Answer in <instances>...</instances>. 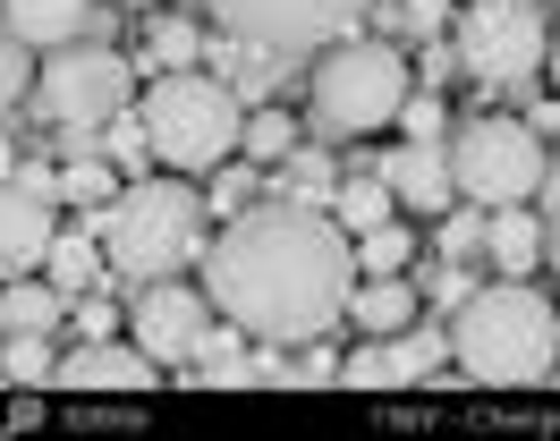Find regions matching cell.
Wrapping results in <instances>:
<instances>
[{
    "mask_svg": "<svg viewBox=\"0 0 560 441\" xmlns=\"http://www.w3.org/2000/svg\"><path fill=\"white\" fill-rule=\"evenodd\" d=\"M451 178L467 204H535V187H544V170H552V153H544V128L535 119H501V111H476V119H458L451 128Z\"/></svg>",
    "mask_w": 560,
    "mask_h": 441,
    "instance_id": "obj_6",
    "label": "cell"
},
{
    "mask_svg": "<svg viewBox=\"0 0 560 441\" xmlns=\"http://www.w3.org/2000/svg\"><path fill=\"white\" fill-rule=\"evenodd\" d=\"M238 153H255V162H289V153H298V119H289V111H246Z\"/></svg>",
    "mask_w": 560,
    "mask_h": 441,
    "instance_id": "obj_23",
    "label": "cell"
},
{
    "mask_svg": "<svg viewBox=\"0 0 560 441\" xmlns=\"http://www.w3.org/2000/svg\"><path fill=\"white\" fill-rule=\"evenodd\" d=\"M103 237H85V230H60L51 237V255H43V280H51V289H60V298H85V289H94V280H103Z\"/></svg>",
    "mask_w": 560,
    "mask_h": 441,
    "instance_id": "obj_18",
    "label": "cell"
},
{
    "mask_svg": "<svg viewBox=\"0 0 560 441\" xmlns=\"http://www.w3.org/2000/svg\"><path fill=\"white\" fill-rule=\"evenodd\" d=\"M51 237H60L51 196H35L26 178H0V280H9V271H43Z\"/></svg>",
    "mask_w": 560,
    "mask_h": 441,
    "instance_id": "obj_11",
    "label": "cell"
},
{
    "mask_svg": "<svg viewBox=\"0 0 560 441\" xmlns=\"http://www.w3.org/2000/svg\"><path fill=\"white\" fill-rule=\"evenodd\" d=\"M128 94H137V68L119 51H103V43H60L35 77V111L60 136H103L128 111Z\"/></svg>",
    "mask_w": 560,
    "mask_h": 441,
    "instance_id": "obj_7",
    "label": "cell"
},
{
    "mask_svg": "<svg viewBox=\"0 0 560 441\" xmlns=\"http://www.w3.org/2000/svg\"><path fill=\"white\" fill-rule=\"evenodd\" d=\"M451 264H467L476 246H485V204H467V212H442V237H433Z\"/></svg>",
    "mask_w": 560,
    "mask_h": 441,
    "instance_id": "obj_27",
    "label": "cell"
},
{
    "mask_svg": "<svg viewBox=\"0 0 560 441\" xmlns=\"http://www.w3.org/2000/svg\"><path fill=\"white\" fill-rule=\"evenodd\" d=\"M349 323L365 339L408 332V323H417V289H408V271H365V280L349 289Z\"/></svg>",
    "mask_w": 560,
    "mask_h": 441,
    "instance_id": "obj_15",
    "label": "cell"
},
{
    "mask_svg": "<svg viewBox=\"0 0 560 441\" xmlns=\"http://www.w3.org/2000/svg\"><path fill=\"white\" fill-rule=\"evenodd\" d=\"M205 196L178 178H128L103 204V255L128 280H171V271L205 264Z\"/></svg>",
    "mask_w": 560,
    "mask_h": 441,
    "instance_id": "obj_3",
    "label": "cell"
},
{
    "mask_svg": "<svg viewBox=\"0 0 560 441\" xmlns=\"http://www.w3.org/2000/svg\"><path fill=\"white\" fill-rule=\"evenodd\" d=\"M544 255H552V271H560V170H544Z\"/></svg>",
    "mask_w": 560,
    "mask_h": 441,
    "instance_id": "obj_33",
    "label": "cell"
},
{
    "mask_svg": "<svg viewBox=\"0 0 560 441\" xmlns=\"http://www.w3.org/2000/svg\"><path fill=\"white\" fill-rule=\"evenodd\" d=\"M451 43L476 85H526L552 51V18H544V0H467Z\"/></svg>",
    "mask_w": 560,
    "mask_h": 441,
    "instance_id": "obj_9",
    "label": "cell"
},
{
    "mask_svg": "<svg viewBox=\"0 0 560 441\" xmlns=\"http://www.w3.org/2000/svg\"><path fill=\"white\" fill-rule=\"evenodd\" d=\"M205 289H212V314H230L238 339L306 348L349 314L357 246L323 204L272 196L230 212V230L205 246Z\"/></svg>",
    "mask_w": 560,
    "mask_h": 441,
    "instance_id": "obj_1",
    "label": "cell"
},
{
    "mask_svg": "<svg viewBox=\"0 0 560 441\" xmlns=\"http://www.w3.org/2000/svg\"><path fill=\"white\" fill-rule=\"evenodd\" d=\"M60 357H51V332H0V382H51Z\"/></svg>",
    "mask_w": 560,
    "mask_h": 441,
    "instance_id": "obj_21",
    "label": "cell"
},
{
    "mask_svg": "<svg viewBox=\"0 0 560 441\" xmlns=\"http://www.w3.org/2000/svg\"><path fill=\"white\" fill-rule=\"evenodd\" d=\"M0 178H18V144L9 136H0Z\"/></svg>",
    "mask_w": 560,
    "mask_h": 441,
    "instance_id": "obj_35",
    "label": "cell"
},
{
    "mask_svg": "<svg viewBox=\"0 0 560 441\" xmlns=\"http://www.w3.org/2000/svg\"><path fill=\"white\" fill-rule=\"evenodd\" d=\"M399 128L417 136V144H433V136H442V94H408L399 102Z\"/></svg>",
    "mask_w": 560,
    "mask_h": 441,
    "instance_id": "obj_32",
    "label": "cell"
},
{
    "mask_svg": "<svg viewBox=\"0 0 560 441\" xmlns=\"http://www.w3.org/2000/svg\"><path fill=\"white\" fill-rule=\"evenodd\" d=\"M212 332V289H187V280H137V305H128V339H137L153 365H178L196 357Z\"/></svg>",
    "mask_w": 560,
    "mask_h": 441,
    "instance_id": "obj_10",
    "label": "cell"
},
{
    "mask_svg": "<svg viewBox=\"0 0 560 441\" xmlns=\"http://www.w3.org/2000/svg\"><path fill=\"white\" fill-rule=\"evenodd\" d=\"M560 357V314L552 298H535L526 280H492V289H467L451 314V365L485 391H526L544 382Z\"/></svg>",
    "mask_w": 560,
    "mask_h": 441,
    "instance_id": "obj_2",
    "label": "cell"
},
{
    "mask_svg": "<svg viewBox=\"0 0 560 441\" xmlns=\"http://www.w3.org/2000/svg\"><path fill=\"white\" fill-rule=\"evenodd\" d=\"M408 246H417L408 221H374V230H357V271H408Z\"/></svg>",
    "mask_w": 560,
    "mask_h": 441,
    "instance_id": "obj_22",
    "label": "cell"
},
{
    "mask_svg": "<svg viewBox=\"0 0 560 441\" xmlns=\"http://www.w3.org/2000/svg\"><path fill=\"white\" fill-rule=\"evenodd\" d=\"M0 18H9V34L35 51V43H77V26H85V0H0Z\"/></svg>",
    "mask_w": 560,
    "mask_h": 441,
    "instance_id": "obj_17",
    "label": "cell"
},
{
    "mask_svg": "<svg viewBox=\"0 0 560 441\" xmlns=\"http://www.w3.org/2000/svg\"><path fill=\"white\" fill-rule=\"evenodd\" d=\"M485 255L501 264V280H526L544 264V212L535 204H492L485 212Z\"/></svg>",
    "mask_w": 560,
    "mask_h": 441,
    "instance_id": "obj_14",
    "label": "cell"
},
{
    "mask_svg": "<svg viewBox=\"0 0 560 441\" xmlns=\"http://www.w3.org/2000/svg\"><path fill=\"white\" fill-rule=\"evenodd\" d=\"M26 85H35V68H26V43H18V34H9V18H0V111L26 94Z\"/></svg>",
    "mask_w": 560,
    "mask_h": 441,
    "instance_id": "obj_29",
    "label": "cell"
},
{
    "mask_svg": "<svg viewBox=\"0 0 560 441\" xmlns=\"http://www.w3.org/2000/svg\"><path fill=\"white\" fill-rule=\"evenodd\" d=\"M60 382H77V391H153V357H144L128 332H110V339L69 348V357H60Z\"/></svg>",
    "mask_w": 560,
    "mask_h": 441,
    "instance_id": "obj_13",
    "label": "cell"
},
{
    "mask_svg": "<svg viewBox=\"0 0 560 441\" xmlns=\"http://www.w3.org/2000/svg\"><path fill=\"white\" fill-rule=\"evenodd\" d=\"M289 196L298 204H331V162H323V153H289Z\"/></svg>",
    "mask_w": 560,
    "mask_h": 441,
    "instance_id": "obj_28",
    "label": "cell"
},
{
    "mask_svg": "<svg viewBox=\"0 0 560 441\" xmlns=\"http://www.w3.org/2000/svg\"><path fill=\"white\" fill-rule=\"evenodd\" d=\"M374 0H212V26L255 60H306L365 18Z\"/></svg>",
    "mask_w": 560,
    "mask_h": 441,
    "instance_id": "obj_8",
    "label": "cell"
},
{
    "mask_svg": "<svg viewBox=\"0 0 560 441\" xmlns=\"http://www.w3.org/2000/svg\"><path fill=\"white\" fill-rule=\"evenodd\" d=\"M442 18H451V0H399V26L408 34H433Z\"/></svg>",
    "mask_w": 560,
    "mask_h": 441,
    "instance_id": "obj_34",
    "label": "cell"
},
{
    "mask_svg": "<svg viewBox=\"0 0 560 441\" xmlns=\"http://www.w3.org/2000/svg\"><path fill=\"white\" fill-rule=\"evenodd\" d=\"M544 68H552V85H560V26H552V51H544Z\"/></svg>",
    "mask_w": 560,
    "mask_h": 441,
    "instance_id": "obj_36",
    "label": "cell"
},
{
    "mask_svg": "<svg viewBox=\"0 0 560 441\" xmlns=\"http://www.w3.org/2000/svg\"><path fill=\"white\" fill-rule=\"evenodd\" d=\"M390 212H399V196H390L383 187V170H374V178H340V187H331V221H340V230H374V221H390Z\"/></svg>",
    "mask_w": 560,
    "mask_h": 441,
    "instance_id": "obj_20",
    "label": "cell"
},
{
    "mask_svg": "<svg viewBox=\"0 0 560 441\" xmlns=\"http://www.w3.org/2000/svg\"><path fill=\"white\" fill-rule=\"evenodd\" d=\"M383 187H390V196H399V204H408L417 221H442V212H451V204H458L451 153H442V144H417V136H408V144H399V153H390V162H383Z\"/></svg>",
    "mask_w": 560,
    "mask_h": 441,
    "instance_id": "obj_12",
    "label": "cell"
},
{
    "mask_svg": "<svg viewBox=\"0 0 560 441\" xmlns=\"http://www.w3.org/2000/svg\"><path fill=\"white\" fill-rule=\"evenodd\" d=\"M137 119H144L153 162L221 170L230 153H238V136H246V102H238V85H221L212 68H153Z\"/></svg>",
    "mask_w": 560,
    "mask_h": 441,
    "instance_id": "obj_4",
    "label": "cell"
},
{
    "mask_svg": "<svg viewBox=\"0 0 560 441\" xmlns=\"http://www.w3.org/2000/svg\"><path fill=\"white\" fill-rule=\"evenodd\" d=\"M60 323H69V298L43 271H9L0 280V332H60Z\"/></svg>",
    "mask_w": 560,
    "mask_h": 441,
    "instance_id": "obj_16",
    "label": "cell"
},
{
    "mask_svg": "<svg viewBox=\"0 0 560 441\" xmlns=\"http://www.w3.org/2000/svg\"><path fill=\"white\" fill-rule=\"evenodd\" d=\"M212 204H221V212H246V204H255V170L221 162V170H212Z\"/></svg>",
    "mask_w": 560,
    "mask_h": 441,
    "instance_id": "obj_31",
    "label": "cell"
},
{
    "mask_svg": "<svg viewBox=\"0 0 560 441\" xmlns=\"http://www.w3.org/2000/svg\"><path fill=\"white\" fill-rule=\"evenodd\" d=\"M196 365H205L212 391H238V382H255V357H238L230 339H212V332H205V348H196Z\"/></svg>",
    "mask_w": 560,
    "mask_h": 441,
    "instance_id": "obj_26",
    "label": "cell"
},
{
    "mask_svg": "<svg viewBox=\"0 0 560 441\" xmlns=\"http://www.w3.org/2000/svg\"><path fill=\"white\" fill-rule=\"evenodd\" d=\"M442 357H451V332H424V323H408V332L383 339V382H424Z\"/></svg>",
    "mask_w": 560,
    "mask_h": 441,
    "instance_id": "obj_19",
    "label": "cell"
},
{
    "mask_svg": "<svg viewBox=\"0 0 560 441\" xmlns=\"http://www.w3.org/2000/svg\"><path fill=\"white\" fill-rule=\"evenodd\" d=\"M315 128L323 136H374L399 128V102H408V60L399 43H365V34H340L323 43L315 60Z\"/></svg>",
    "mask_w": 560,
    "mask_h": 441,
    "instance_id": "obj_5",
    "label": "cell"
},
{
    "mask_svg": "<svg viewBox=\"0 0 560 441\" xmlns=\"http://www.w3.org/2000/svg\"><path fill=\"white\" fill-rule=\"evenodd\" d=\"M69 305H77V332H85V339H110V332H128V314H119V305H103L94 289H85V298H69Z\"/></svg>",
    "mask_w": 560,
    "mask_h": 441,
    "instance_id": "obj_30",
    "label": "cell"
},
{
    "mask_svg": "<svg viewBox=\"0 0 560 441\" xmlns=\"http://www.w3.org/2000/svg\"><path fill=\"white\" fill-rule=\"evenodd\" d=\"M60 196H69V204H110V196H119V178H110V162H94V153L77 144L69 170H60Z\"/></svg>",
    "mask_w": 560,
    "mask_h": 441,
    "instance_id": "obj_25",
    "label": "cell"
},
{
    "mask_svg": "<svg viewBox=\"0 0 560 441\" xmlns=\"http://www.w3.org/2000/svg\"><path fill=\"white\" fill-rule=\"evenodd\" d=\"M144 51H153V68H196L205 34L187 26V18H153V26H144Z\"/></svg>",
    "mask_w": 560,
    "mask_h": 441,
    "instance_id": "obj_24",
    "label": "cell"
}]
</instances>
